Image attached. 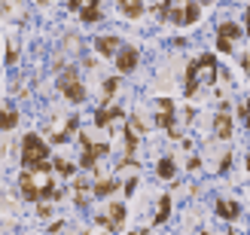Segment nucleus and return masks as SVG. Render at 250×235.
<instances>
[{
    "instance_id": "1",
    "label": "nucleus",
    "mask_w": 250,
    "mask_h": 235,
    "mask_svg": "<svg viewBox=\"0 0 250 235\" xmlns=\"http://www.w3.org/2000/svg\"><path fill=\"white\" fill-rule=\"evenodd\" d=\"M19 190H21L24 199H31V202H40V199H61V195L55 192V187H52V168H49V162L24 171V174L19 177Z\"/></svg>"
},
{
    "instance_id": "2",
    "label": "nucleus",
    "mask_w": 250,
    "mask_h": 235,
    "mask_svg": "<svg viewBox=\"0 0 250 235\" xmlns=\"http://www.w3.org/2000/svg\"><path fill=\"white\" fill-rule=\"evenodd\" d=\"M214 80H217V61H214V55H210V52L198 55L192 64L186 67V80H183L186 98H195L198 89H202V83L205 85H214Z\"/></svg>"
},
{
    "instance_id": "3",
    "label": "nucleus",
    "mask_w": 250,
    "mask_h": 235,
    "mask_svg": "<svg viewBox=\"0 0 250 235\" xmlns=\"http://www.w3.org/2000/svg\"><path fill=\"white\" fill-rule=\"evenodd\" d=\"M159 16L174 21V24H192L202 16V9H198V3H192V0H162Z\"/></svg>"
},
{
    "instance_id": "4",
    "label": "nucleus",
    "mask_w": 250,
    "mask_h": 235,
    "mask_svg": "<svg viewBox=\"0 0 250 235\" xmlns=\"http://www.w3.org/2000/svg\"><path fill=\"white\" fill-rule=\"evenodd\" d=\"M46 156H49V147L46 141L40 138V134H24V141H21V165L24 168H37V165H43L46 162Z\"/></svg>"
},
{
    "instance_id": "5",
    "label": "nucleus",
    "mask_w": 250,
    "mask_h": 235,
    "mask_svg": "<svg viewBox=\"0 0 250 235\" xmlns=\"http://www.w3.org/2000/svg\"><path fill=\"white\" fill-rule=\"evenodd\" d=\"M58 89L64 92V98H67V101H73V104H80L83 98H85V85L80 83V73L73 70V67H64V70H61Z\"/></svg>"
},
{
    "instance_id": "6",
    "label": "nucleus",
    "mask_w": 250,
    "mask_h": 235,
    "mask_svg": "<svg viewBox=\"0 0 250 235\" xmlns=\"http://www.w3.org/2000/svg\"><path fill=\"white\" fill-rule=\"evenodd\" d=\"M122 220H125V205L116 202V205H110L107 214L95 217V223L101 226V229H107V232H119V229H122Z\"/></svg>"
},
{
    "instance_id": "7",
    "label": "nucleus",
    "mask_w": 250,
    "mask_h": 235,
    "mask_svg": "<svg viewBox=\"0 0 250 235\" xmlns=\"http://www.w3.org/2000/svg\"><path fill=\"white\" fill-rule=\"evenodd\" d=\"M238 37H241V28H238V24H235V21H223V24H220V37H217V49L229 55L232 49H235V40H238Z\"/></svg>"
},
{
    "instance_id": "8",
    "label": "nucleus",
    "mask_w": 250,
    "mask_h": 235,
    "mask_svg": "<svg viewBox=\"0 0 250 235\" xmlns=\"http://www.w3.org/2000/svg\"><path fill=\"white\" fill-rule=\"evenodd\" d=\"M159 128H168L171 138H180V131L174 128V101L171 98H159V116H156Z\"/></svg>"
},
{
    "instance_id": "9",
    "label": "nucleus",
    "mask_w": 250,
    "mask_h": 235,
    "mask_svg": "<svg viewBox=\"0 0 250 235\" xmlns=\"http://www.w3.org/2000/svg\"><path fill=\"white\" fill-rule=\"evenodd\" d=\"M80 141H83V168H95V162L101 156H107V144H89V138H85V134H80Z\"/></svg>"
},
{
    "instance_id": "10",
    "label": "nucleus",
    "mask_w": 250,
    "mask_h": 235,
    "mask_svg": "<svg viewBox=\"0 0 250 235\" xmlns=\"http://www.w3.org/2000/svg\"><path fill=\"white\" fill-rule=\"evenodd\" d=\"M116 67H119V73H131V70L137 67V49L122 46L119 55H116Z\"/></svg>"
},
{
    "instance_id": "11",
    "label": "nucleus",
    "mask_w": 250,
    "mask_h": 235,
    "mask_svg": "<svg viewBox=\"0 0 250 235\" xmlns=\"http://www.w3.org/2000/svg\"><path fill=\"white\" fill-rule=\"evenodd\" d=\"M95 49H98V55H104V58H113V55H119V40L116 37H98L95 40Z\"/></svg>"
},
{
    "instance_id": "12",
    "label": "nucleus",
    "mask_w": 250,
    "mask_h": 235,
    "mask_svg": "<svg viewBox=\"0 0 250 235\" xmlns=\"http://www.w3.org/2000/svg\"><path fill=\"white\" fill-rule=\"evenodd\" d=\"M214 134L220 141H229L232 138V116L223 110V113H217V119H214Z\"/></svg>"
},
{
    "instance_id": "13",
    "label": "nucleus",
    "mask_w": 250,
    "mask_h": 235,
    "mask_svg": "<svg viewBox=\"0 0 250 235\" xmlns=\"http://www.w3.org/2000/svg\"><path fill=\"white\" fill-rule=\"evenodd\" d=\"M98 3L101 0H83V9H80V16L85 24H92V21H101V9H98Z\"/></svg>"
},
{
    "instance_id": "14",
    "label": "nucleus",
    "mask_w": 250,
    "mask_h": 235,
    "mask_svg": "<svg viewBox=\"0 0 250 235\" xmlns=\"http://www.w3.org/2000/svg\"><path fill=\"white\" fill-rule=\"evenodd\" d=\"M113 119H122V110H119V107H101V110L95 113V122H98L101 128H107Z\"/></svg>"
},
{
    "instance_id": "15",
    "label": "nucleus",
    "mask_w": 250,
    "mask_h": 235,
    "mask_svg": "<svg viewBox=\"0 0 250 235\" xmlns=\"http://www.w3.org/2000/svg\"><path fill=\"white\" fill-rule=\"evenodd\" d=\"M217 214H220L223 220H235V217L241 214V208L235 205V202H226V199H220V202H217Z\"/></svg>"
},
{
    "instance_id": "16",
    "label": "nucleus",
    "mask_w": 250,
    "mask_h": 235,
    "mask_svg": "<svg viewBox=\"0 0 250 235\" xmlns=\"http://www.w3.org/2000/svg\"><path fill=\"white\" fill-rule=\"evenodd\" d=\"M119 9H122L128 19H137V16L144 12V0H119Z\"/></svg>"
},
{
    "instance_id": "17",
    "label": "nucleus",
    "mask_w": 250,
    "mask_h": 235,
    "mask_svg": "<svg viewBox=\"0 0 250 235\" xmlns=\"http://www.w3.org/2000/svg\"><path fill=\"white\" fill-rule=\"evenodd\" d=\"M171 214V195H162V202H159V211H156V220H153V226H162L168 220Z\"/></svg>"
},
{
    "instance_id": "18",
    "label": "nucleus",
    "mask_w": 250,
    "mask_h": 235,
    "mask_svg": "<svg viewBox=\"0 0 250 235\" xmlns=\"http://www.w3.org/2000/svg\"><path fill=\"white\" fill-rule=\"evenodd\" d=\"M116 187H119V183H116L113 177H107V180H101V183H98V187H95V195H98V199H104V195L116 192Z\"/></svg>"
},
{
    "instance_id": "19",
    "label": "nucleus",
    "mask_w": 250,
    "mask_h": 235,
    "mask_svg": "<svg viewBox=\"0 0 250 235\" xmlns=\"http://www.w3.org/2000/svg\"><path fill=\"white\" fill-rule=\"evenodd\" d=\"M156 174H159L162 180H171V177H174V162H171V159H159Z\"/></svg>"
},
{
    "instance_id": "20",
    "label": "nucleus",
    "mask_w": 250,
    "mask_h": 235,
    "mask_svg": "<svg viewBox=\"0 0 250 235\" xmlns=\"http://www.w3.org/2000/svg\"><path fill=\"white\" fill-rule=\"evenodd\" d=\"M238 116H241V122L250 128V98H244L241 101V107H238Z\"/></svg>"
},
{
    "instance_id": "21",
    "label": "nucleus",
    "mask_w": 250,
    "mask_h": 235,
    "mask_svg": "<svg viewBox=\"0 0 250 235\" xmlns=\"http://www.w3.org/2000/svg\"><path fill=\"white\" fill-rule=\"evenodd\" d=\"M55 171H58V174H64V177H70L73 174V165L64 162V159H55Z\"/></svg>"
},
{
    "instance_id": "22",
    "label": "nucleus",
    "mask_w": 250,
    "mask_h": 235,
    "mask_svg": "<svg viewBox=\"0 0 250 235\" xmlns=\"http://www.w3.org/2000/svg\"><path fill=\"white\" fill-rule=\"evenodd\" d=\"M16 122H19V116H16V113H12V110H9V107H6V110H3V128H6V131H9V128H12V126H16Z\"/></svg>"
},
{
    "instance_id": "23",
    "label": "nucleus",
    "mask_w": 250,
    "mask_h": 235,
    "mask_svg": "<svg viewBox=\"0 0 250 235\" xmlns=\"http://www.w3.org/2000/svg\"><path fill=\"white\" fill-rule=\"evenodd\" d=\"M16 58H19V49L12 46V43H6V67H12V64H16Z\"/></svg>"
},
{
    "instance_id": "24",
    "label": "nucleus",
    "mask_w": 250,
    "mask_h": 235,
    "mask_svg": "<svg viewBox=\"0 0 250 235\" xmlns=\"http://www.w3.org/2000/svg\"><path fill=\"white\" fill-rule=\"evenodd\" d=\"M116 85H119L116 77H113V80H107V83H104V92H107V95H113V92H116Z\"/></svg>"
},
{
    "instance_id": "25",
    "label": "nucleus",
    "mask_w": 250,
    "mask_h": 235,
    "mask_svg": "<svg viewBox=\"0 0 250 235\" xmlns=\"http://www.w3.org/2000/svg\"><path fill=\"white\" fill-rule=\"evenodd\" d=\"M67 9H83V0H67Z\"/></svg>"
},
{
    "instance_id": "26",
    "label": "nucleus",
    "mask_w": 250,
    "mask_h": 235,
    "mask_svg": "<svg viewBox=\"0 0 250 235\" xmlns=\"http://www.w3.org/2000/svg\"><path fill=\"white\" fill-rule=\"evenodd\" d=\"M247 37H250V6H247Z\"/></svg>"
},
{
    "instance_id": "27",
    "label": "nucleus",
    "mask_w": 250,
    "mask_h": 235,
    "mask_svg": "<svg viewBox=\"0 0 250 235\" xmlns=\"http://www.w3.org/2000/svg\"><path fill=\"white\" fill-rule=\"evenodd\" d=\"M244 64H247V67H250V55H247V58H244Z\"/></svg>"
},
{
    "instance_id": "28",
    "label": "nucleus",
    "mask_w": 250,
    "mask_h": 235,
    "mask_svg": "<svg viewBox=\"0 0 250 235\" xmlns=\"http://www.w3.org/2000/svg\"><path fill=\"white\" fill-rule=\"evenodd\" d=\"M131 235H144V232H131Z\"/></svg>"
},
{
    "instance_id": "29",
    "label": "nucleus",
    "mask_w": 250,
    "mask_h": 235,
    "mask_svg": "<svg viewBox=\"0 0 250 235\" xmlns=\"http://www.w3.org/2000/svg\"><path fill=\"white\" fill-rule=\"evenodd\" d=\"M40 3H49V0H40Z\"/></svg>"
},
{
    "instance_id": "30",
    "label": "nucleus",
    "mask_w": 250,
    "mask_h": 235,
    "mask_svg": "<svg viewBox=\"0 0 250 235\" xmlns=\"http://www.w3.org/2000/svg\"><path fill=\"white\" fill-rule=\"evenodd\" d=\"M202 3H210V0H202Z\"/></svg>"
}]
</instances>
